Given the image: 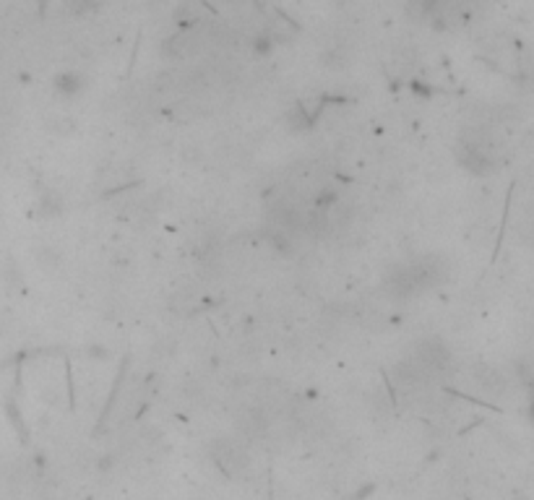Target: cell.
I'll return each mask as SVG.
<instances>
[{"instance_id":"obj_1","label":"cell","mask_w":534,"mask_h":500,"mask_svg":"<svg viewBox=\"0 0 534 500\" xmlns=\"http://www.w3.org/2000/svg\"><path fill=\"white\" fill-rule=\"evenodd\" d=\"M451 279V264L443 256H420L404 264L391 266L383 276V289L394 300H407L446 284Z\"/></svg>"},{"instance_id":"obj_2","label":"cell","mask_w":534,"mask_h":500,"mask_svg":"<svg viewBox=\"0 0 534 500\" xmlns=\"http://www.w3.org/2000/svg\"><path fill=\"white\" fill-rule=\"evenodd\" d=\"M407 360L420 370L422 378H433L451 368V349L441 339H422L414 344L412 357Z\"/></svg>"},{"instance_id":"obj_3","label":"cell","mask_w":534,"mask_h":500,"mask_svg":"<svg viewBox=\"0 0 534 500\" xmlns=\"http://www.w3.org/2000/svg\"><path fill=\"white\" fill-rule=\"evenodd\" d=\"M211 459L219 464V469L229 477L240 474L243 469H248V454L237 446L235 440L229 438H216L211 443Z\"/></svg>"},{"instance_id":"obj_4","label":"cell","mask_w":534,"mask_h":500,"mask_svg":"<svg viewBox=\"0 0 534 500\" xmlns=\"http://www.w3.org/2000/svg\"><path fill=\"white\" fill-rule=\"evenodd\" d=\"M201 47H204V34H201L199 26H185V29H180L164 42L162 53L167 55V58L183 61V58H191V55L201 53Z\"/></svg>"},{"instance_id":"obj_5","label":"cell","mask_w":534,"mask_h":500,"mask_svg":"<svg viewBox=\"0 0 534 500\" xmlns=\"http://www.w3.org/2000/svg\"><path fill=\"white\" fill-rule=\"evenodd\" d=\"M456 160L464 170H469L474 175H490L498 165V160H493L490 154L480 152V149H474L469 144H461V141L456 144Z\"/></svg>"},{"instance_id":"obj_6","label":"cell","mask_w":534,"mask_h":500,"mask_svg":"<svg viewBox=\"0 0 534 500\" xmlns=\"http://www.w3.org/2000/svg\"><path fill=\"white\" fill-rule=\"evenodd\" d=\"M472 378L488 396H503L506 391H508V380H506V375L498 370V368H493V365L477 363L472 368Z\"/></svg>"},{"instance_id":"obj_7","label":"cell","mask_w":534,"mask_h":500,"mask_svg":"<svg viewBox=\"0 0 534 500\" xmlns=\"http://www.w3.org/2000/svg\"><path fill=\"white\" fill-rule=\"evenodd\" d=\"M81 89H84V76L81 73L68 71V73H61V76L55 78V91L63 94V97H76Z\"/></svg>"},{"instance_id":"obj_8","label":"cell","mask_w":534,"mask_h":500,"mask_svg":"<svg viewBox=\"0 0 534 500\" xmlns=\"http://www.w3.org/2000/svg\"><path fill=\"white\" fill-rule=\"evenodd\" d=\"M47 130L50 133H55V136H70V133H76V120L70 118V115H50L45 120Z\"/></svg>"},{"instance_id":"obj_9","label":"cell","mask_w":534,"mask_h":500,"mask_svg":"<svg viewBox=\"0 0 534 500\" xmlns=\"http://www.w3.org/2000/svg\"><path fill=\"white\" fill-rule=\"evenodd\" d=\"M37 264L45 269V271H55L61 266V253L53 245H39L37 248Z\"/></svg>"},{"instance_id":"obj_10","label":"cell","mask_w":534,"mask_h":500,"mask_svg":"<svg viewBox=\"0 0 534 500\" xmlns=\"http://www.w3.org/2000/svg\"><path fill=\"white\" fill-rule=\"evenodd\" d=\"M320 61H323V66H326V68H342L344 63L350 61V55H347V50H344V47H328L326 53L320 55Z\"/></svg>"}]
</instances>
